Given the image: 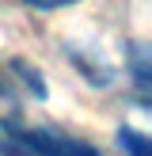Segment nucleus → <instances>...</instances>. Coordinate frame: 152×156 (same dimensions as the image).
I'll return each mask as SVG.
<instances>
[{
	"instance_id": "2",
	"label": "nucleus",
	"mask_w": 152,
	"mask_h": 156,
	"mask_svg": "<svg viewBox=\"0 0 152 156\" xmlns=\"http://www.w3.org/2000/svg\"><path fill=\"white\" fill-rule=\"evenodd\" d=\"M129 73H133V80H137V88H148V80H152V65H148V46H141V42H133L129 46Z\"/></svg>"
},
{
	"instance_id": "1",
	"label": "nucleus",
	"mask_w": 152,
	"mask_h": 156,
	"mask_svg": "<svg viewBox=\"0 0 152 156\" xmlns=\"http://www.w3.org/2000/svg\"><path fill=\"white\" fill-rule=\"evenodd\" d=\"M0 129L8 133V145H15L30 156H99L95 145L80 141V137L57 133V129H46V126H23L15 114H8Z\"/></svg>"
},
{
	"instance_id": "3",
	"label": "nucleus",
	"mask_w": 152,
	"mask_h": 156,
	"mask_svg": "<svg viewBox=\"0 0 152 156\" xmlns=\"http://www.w3.org/2000/svg\"><path fill=\"white\" fill-rule=\"evenodd\" d=\"M12 73H19V80L30 88V95L34 99H46L50 91H46V80H42V73H38L30 61H23V57H12Z\"/></svg>"
},
{
	"instance_id": "5",
	"label": "nucleus",
	"mask_w": 152,
	"mask_h": 156,
	"mask_svg": "<svg viewBox=\"0 0 152 156\" xmlns=\"http://www.w3.org/2000/svg\"><path fill=\"white\" fill-rule=\"evenodd\" d=\"M27 8H38V12H50V8H65V4H76V0H19Z\"/></svg>"
},
{
	"instance_id": "4",
	"label": "nucleus",
	"mask_w": 152,
	"mask_h": 156,
	"mask_svg": "<svg viewBox=\"0 0 152 156\" xmlns=\"http://www.w3.org/2000/svg\"><path fill=\"white\" fill-rule=\"evenodd\" d=\"M118 145H122L129 156H152V141L141 133V129H133V126H122V129H118Z\"/></svg>"
},
{
	"instance_id": "6",
	"label": "nucleus",
	"mask_w": 152,
	"mask_h": 156,
	"mask_svg": "<svg viewBox=\"0 0 152 156\" xmlns=\"http://www.w3.org/2000/svg\"><path fill=\"white\" fill-rule=\"evenodd\" d=\"M0 99H12V88H8V80L0 76Z\"/></svg>"
}]
</instances>
